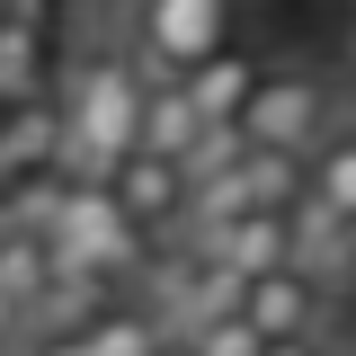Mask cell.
Masks as SVG:
<instances>
[{
	"label": "cell",
	"mask_w": 356,
	"mask_h": 356,
	"mask_svg": "<svg viewBox=\"0 0 356 356\" xmlns=\"http://www.w3.org/2000/svg\"><path fill=\"white\" fill-rule=\"evenodd\" d=\"M143 134V63L134 54H81L72 81H63V134H54V161L72 178H107Z\"/></svg>",
	"instance_id": "obj_1"
},
{
	"label": "cell",
	"mask_w": 356,
	"mask_h": 356,
	"mask_svg": "<svg viewBox=\"0 0 356 356\" xmlns=\"http://www.w3.org/2000/svg\"><path fill=\"white\" fill-rule=\"evenodd\" d=\"M44 241H54V267H72V276H134L143 267V222L116 205L107 178H72L44 214Z\"/></svg>",
	"instance_id": "obj_2"
},
{
	"label": "cell",
	"mask_w": 356,
	"mask_h": 356,
	"mask_svg": "<svg viewBox=\"0 0 356 356\" xmlns=\"http://www.w3.org/2000/svg\"><path fill=\"white\" fill-rule=\"evenodd\" d=\"M241 134L267 143V152H321L330 134H339V107H330V81L321 72H267L250 89V107H241Z\"/></svg>",
	"instance_id": "obj_3"
},
{
	"label": "cell",
	"mask_w": 356,
	"mask_h": 356,
	"mask_svg": "<svg viewBox=\"0 0 356 356\" xmlns=\"http://www.w3.org/2000/svg\"><path fill=\"white\" fill-rule=\"evenodd\" d=\"M232 36V0H134L125 54L143 72H187Z\"/></svg>",
	"instance_id": "obj_4"
},
{
	"label": "cell",
	"mask_w": 356,
	"mask_h": 356,
	"mask_svg": "<svg viewBox=\"0 0 356 356\" xmlns=\"http://www.w3.org/2000/svg\"><path fill=\"white\" fill-rule=\"evenodd\" d=\"M196 250L250 285V276H267V267L294 259V205H250V214H232V222H214V232H196Z\"/></svg>",
	"instance_id": "obj_5"
},
{
	"label": "cell",
	"mask_w": 356,
	"mask_h": 356,
	"mask_svg": "<svg viewBox=\"0 0 356 356\" xmlns=\"http://www.w3.org/2000/svg\"><path fill=\"white\" fill-rule=\"evenodd\" d=\"M241 312L259 321L267 339H321V276H312L303 259H285V267H267V276H250L241 285Z\"/></svg>",
	"instance_id": "obj_6"
},
{
	"label": "cell",
	"mask_w": 356,
	"mask_h": 356,
	"mask_svg": "<svg viewBox=\"0 0 356 356\" xmlns=\"http://www.w3.org/2000/svg\"><path fill=\"white\" fill-rule=\"evenodd\" d=\"M107 187H116V205H125L143 232H152V222L178 232V214H187V161H170V152H125V161L107 170Z\"/></svg>",
	"instance_id": "obj_7"
},
{
	"label": "cell",
	"mask_w": 356,
	"mask_h": 356,
	"mask_svg": "<svg viewBox=\"0 0 356 356\" xmlns=\"http://www.w3.org/2000/svg\"><path fill=\"white\" fill-rule=\"evenodd\" d=\"M178 81H187V98H196L205 125H241V107H250V89L267 81V63H259V54H241V44H214V54L187 63Z\"/></svg>",
	"instance_id": "obj_8"
},
{
	"label": "cell",
	"mask_w": 356,
	"mask_h": 356,
	"mask_svg": "<svg viewBox=\"0 0 356 356\" xmlns=\"http://www.w3.org/2000/svg\"><path fill=\"white\" fill-rule=\"evenodd\" d=\"M196 134H205V116H196L187 81H178V72H143V134H134V152H170V161H187Z\"/></svg>",
	"instance_id": "obj_9"
},
{
	"label": "cell",
	"mask_w": 356,
	"mask_h": 356,
	"mask_svg": "<svg viewBox=\"0 0 356 356\" xmlns=\"http://www.w3.org/2000/svg\"><path fill=\"white\" fill-rule=\"evenodd\" d=\"M81 339H89V356H161V348H170V330H161L152 303H143V312H98Z\"/></svg>",
	"instance_id": "obj_10"
},
{
	"label": "cell",
	"mask_w": 356,
	"mask_h": 356,
	"mask_svg": "<svg viewBox=\"0 0 356 356\" xmlns=\"http://www.w3.org/2000/svg\"><path fill=\"white\" fill-rule=\"evenodd\" d=\"M187 348L196 356H267V330L250 321V312H214V321L187 330Z\"/></svg>",
	"instance_id": "obj_11"
},
{
	"label": "cell",
	"mask_w": 356,
	"mask_h": 356,
	"mask_svg": "<svg viewBox=\"0 0 356 356\" xmlns=\"http://www.w3.org/2000/svg\"><path fill=\"white\" fill-rule=\"evenodd\" d=\"M312 196H330V205L356 214V134H330V143L312 152Z\"/></svg>",
	"instance_id": "obj_12"
},
{
	"label": "cell",
	"mask_w": 356,
	"mask_h": 356,
	"mask_svg": "<svg viewBox=\"0 0 356 356\" xmlns=\"http://www.w3.org/2000/svg\"><path fill=\"white\" fill-rule=\"evenodd\" d=\"M27 54H36V27H27V18H9V27H0V81H9V89L27 81Z\"/></svg>",
	"instance_id": "obj_13"
},
{
	"label": "cell",
	"mask_w": 356,
	"mask_h": 356,
	"mask_svg": "<svg viewBox=\"0 0 356 356\" xmlns=\"http://www.w3.org/2000/svg\"><path fill=\"white\" fill-rule=\"evenodd\" d=\"M18 356H89V339H81V330H36Z\"/></svg>",
	"instance_id": "obj_14"
},
{
	"label": "cell",
	"mask_w": 356,
	"mask_h": 356,
	"mask_svg": "<svg viewBox=\"0 0 356 356\" xmlns=\"http://www.w3.org/2000/svg\"><path fill=\"white\" fill-rule=\"evenodd\" d=\"M267 356H321V339H267Z\"/></svg>",
	"instance_id": "obj_15"
},
{
	"label": "cell",
	"mask_w": 356,
	"mask_h": 356,
	"mask_svg": "<svg viewBox=\"0 0 356 356\" xmlns=\"http://www.w3.org/2000/svg\"><path fill=\"white\" fill-rule=\"evenodd\" d=\"M81 9H98V18H116V9H134V0H81Z\"/></svg>",
	"instance_id": "obj_16"
},
{
	"label": "cell",
	"mask_w": 356,
	"mask_h": 356,
	"mask_svg": "<svg viewBox=\"0 0 356 356\" xmlns=\"http://www.w3.org/2000/svg\"><path fill=\"white\" fill-rule=\"evenodd\" d=\"M161 356H196V348H187V339H170V348H161Z\"/></svg>",
	"instance_id": "obj_17"
}]
</instances>
